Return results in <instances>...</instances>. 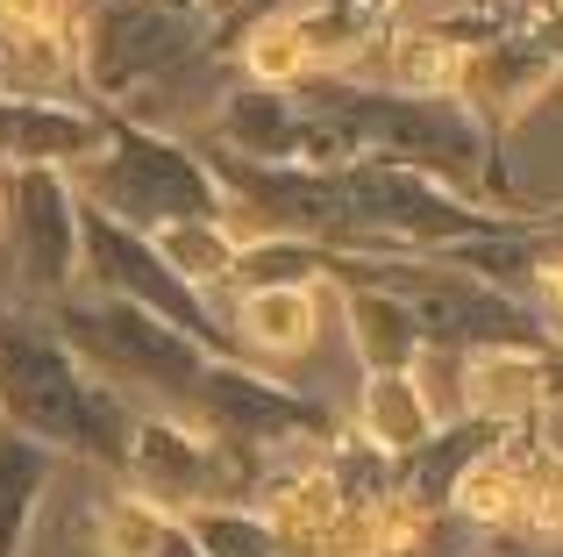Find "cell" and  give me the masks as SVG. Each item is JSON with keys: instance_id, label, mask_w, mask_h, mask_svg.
Masks as SVG:
<instances>
[{"instance_id": "cell-1", "label": "cell", "mask_w": 563, "mask_h": 557, "mask_svg": "<svg viewBox=\"0 0 563 557\" xmlns=\"http://www.w3.org/2000/svg\"><path fill=\"white\" fill-rule=\"evenodd\" d=\"M550 393V379H542V364L528 358V350H478V358L464 364V401L478 407V415H528V407Z\"/></svg>"}, {"instance_id": "cell-2", "label": "cell", "mask_w": 563, "mask_h": 557, "mask_svg": "<svg viewBox=\"0 0 563 557\" xmlns=\"http://www.w3.org/2000/svg\"><path fill=\"white\" fill-rule=\"evenodd\" d=\"M456 501L471 522H528V450H485L456 479Z\"/></svg>"}, {"instance_id": "cell-3", "label": "cell", "mask_w": 563, "mask_h": 557, "mask_svg": "<svg viewBox=\"0 0 563 557\" xmlns=\"http://www.w3.org/2000/svg\"><path fill=\"white\" fill-rule=\"evenodd\" d=\"M314 321H321V307H314V293L307 286H257L243 301V329H250V343H264V350H307L314 343Z\"/></svg>"}, {"instance_id": "cell-4", "label": "cell", "mask_w": 563, "mask_h": 557, "mask_svg": "<svg viewBox=\"0 0 563 557\" xmlns=\"http://www.w3.org/2000/svg\"><path fill=\"white\" fill-rule=\"evenodd\" d=\"M428 429H435V407H428V393L413 386L407 372H378L372 393H364V436H372V444L407 450V444H421Z\"/></svg>"}, {"instance_id": "cell-5", "label": "cell", "mask_w": 563, "mask_h": 557, "mask_svg": "<svg viewBox=\"0 0 563 557\" xmlns=\"http://www.w3.org/2000/svg\"><path fill=\"white\" fill-rule=\"evenodd\" d=\"M157 258H165L179 278H229L235 272V243L221 237L214 222H200V215L157 229Z\"/></svg>"}, {"instance_id": "cell-6", "label": "cell", "mask_w": 563, "mask_h": 557, "mask_svg": "<svg viewBox=\"0 0 563 557\" xmlns=\"http://www.w3.org/2000/svg\"><path fill=\"white\" fill-rule=\"evenodd\" d=\"M307 57H314V43H307L300 14L257 22V36H250V79H257V86H292L307 72Z\"/></svg>"}, {"instance_id": "cell-7", "label": "cell", "mask_w": 563, "mask_h": 557, "mask_svg": "<svg viewBox=\"0 0 563 557\" xmlns=\"http://www.w3.org/2000/svg\"><path fill=\"white\" fill-rule=\"evenodd\" d=\"M393 79L407 86V94H450V86L464 79V51L442 43V36H407V43H399Z\"/></svg>"}, {"instance_id": "cell-8", "label": "cell", "mask_w": 563, "mask_h": 557, "mask_svg": "<svg viewBox=\"0 0 563 557\" xmlns=\"http://www.w3.org/2000/svg\"><path fill=\"white\" fill-rule=\"evenodd\" d=\"M350 315H357V343H364V358H372L378 372H399V358L413 350L407 315H399V307H385L378 293H357V301H350Z\"/></svg>"}, {"instance_id": "cell-9", "label": "cell", "mask_w": 563, "mask_h": 557, "mask_svg": "<svg viewBox=\"0 0 563 557\" xmlns=\"http://www.w3.org/2000/svg\"><path fill=\"white\" fill-rule=\"evenodd\" d=\"M57 0H0V22L8 29H51Z\"/></svg>"}, {"instance_id": "cell-10", "label": "cell", "mask_w": 563, "mask_h": 557, "mask_svg": "<svg viewBox=\"0 0 563 557\" xmlns=\"http://www.w3.org/2000/svg\"><path fill=\"white\" fill-rule=\"evenodd\" d=\"M542 286H550V301L563 307V258H550V265H542Z\"/></svg>"}]
</instances>
